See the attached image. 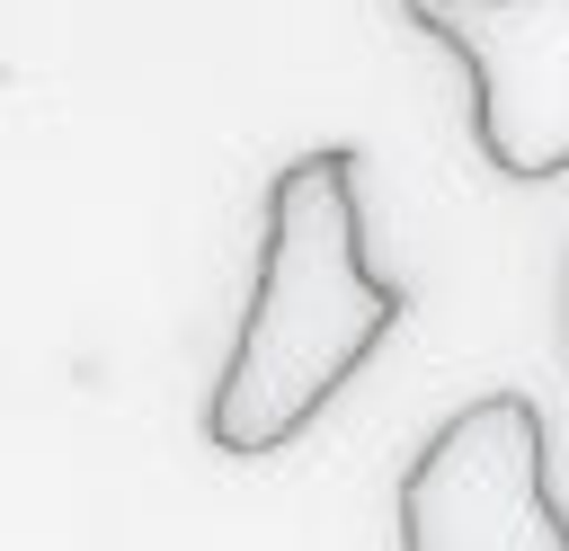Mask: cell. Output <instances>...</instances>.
Instances as JSON below:
<instances>
[{
    "instance_id": "7a4b0ae2",
    "label": "cell",
    "mask_w": 569,
    "mask_h": 551,
    "mask_svg": "<svg viewBox=\"0 0 569 551\" xmlns=\"http://www.w3.org/2000/svg\"><path fill=\"white\" fill-rule=\"evenodd\" d=\"M400 551H569L525 391H480L418 444L400 471Z\"/></svg>"
},
{
    "instance_id": "3957f363",
    "label": "cell",
    "mask_w": 569,
    "mask_h": 551,
    "mask_svg": "<svg viewBox=\"0 0 569 551\" xmlns=\"http://www.w3.org/2000/svg\"><path fill=\"white\" fill-rule=\"evenodd\" d=\"M462 71H471V133L498 178H560L569 169V0H400Z\"/></svg>"
},
{
    "instance_id": "6da1fadb",
    "label": "cell",
    "mask_w": 569,
    "mask_h": 551,
    "mask_svg": "<svg viewBox=\"0 0 569 551\" xmlns=\"http://www.w3.org/2000/svg\"><path fill=\"white\" fill-rule=\"evenodd\" d=\"M400 320V284L365 267V169L347 142H320L267 178V231H258V284L240 311V338L204 400V444L231 462H258L293 444L347 373L382 347Z\"/></svg>"
}]
</instances>
